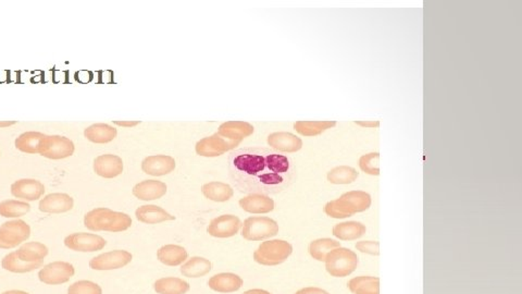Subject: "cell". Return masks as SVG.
Wrapping results in <instances>:
<instances>
[{
    "mask_svg": "<svg viewBox=\"0 0 522 294\" xmlns=\"http://www.w3.org/2000/svg\"><path fill=\"white\" fill-rule=\"evenodd\" d=\"M232 184L241 193H278L291 184L295 175L288 156L260 147L233 150L228 158Z\"/></svg>",
    "mask_w": 522,
    "mask_h": 294,
    "instance_id": "1",
    "label": "cell"
},
{
    "mask_svg": "<svg viewBox=\"0 0 522 294\" xmlns=\"http://www.w3.org/2000/svg\"><path fill=\"white\" fill-rule=\"evenodd\" d=\"M84 225L92 231L122 233L132 226L131 217L124 213L114 212L105 207L90 210L84 217Z\"/></svg>",
    "mask_w": 522,
    "mask_h": 294,
    "instance_id": "2",
    "label": "cell"
},
{
    "mask_svg": "<svg viewBox=\"0 0 522 294\" xmlns=\"http://www.w3.org/2000/svg\"><path fill=\"white\" fill-rule=\"evenodd\" d=\"M371 196L363 191H350L343 194L340 199H334L324 206L328 216L341 219L363 213L370 207Z\"/></svg>",
    "mask_w": 522,
    "mask_h": 294,
    "instance_id": "3",
    "label": "cell"
},
{
    "mask_svg": "<svg viewBox=\"0 0 522 294\" xmlns=\"http://www.w3.org/2000/svg\"><path fill=\"white\" fill-rule=\"evenodd\" d=\"M357 254L350 248H337L331 251L325 258V268L328 273L337 278L350 276L357 268Z\"/></svg>",
    "mask_w": 522,
    "mask_h": 294,
    "instance_id": "4",
    "label": "cell"
},
{
    "mask_svg": "<svg viewBox=\"0 0 522 294\" xmlns=\"http://www.w3.org/2000/svg\"><path fill=\"white\" fill-rule=\"evenodd\" d=\"M293 253V246L283 240L265 241L254 253V259L260 265L276 266L284 263Z\"/></svg>",
    "mask_w": 522,
    "mask_h": 294,
    "instance_id": "5",
    "label": "cell"
},
{
    "mask_svg": "<svg viewBox=\"0 0 522 294\" xmlns=\"http://www.w3.org/2000/svg\"><path fill=\"white\" fill-rule=\"evenodd\" d=\"M278 233V222L269 217H250L243 224L242 235L248 241L265 240Z\"/></svg>",
    "mask_w": 522,
    "mask_h": 294,
    "instance_id": "6",
    "label": "cell"
},
{
    "mask_svg": "<svg viewBox=\"0 0 522 294\" xmlns=\"http://www.w3.org/2000/svg\"><path fill=\"white\" fill-rule=\"evenodd\" d=\"M31 228L24 220L16 219L5 222L0 227V248H17L29 239Z\"/></svg>",
    "mask_w": 522,
    "mask_h": 294,
    "instance_id": "7",
    "label": "cell"
},
{
    "mask_svg": "<svg viewBox=\"0 0 522 294\" xmlns=\"http://www.w3.org/2000/svg\"><path fill=\"white\" fill-rule=\"evenodd\" d=\"M74 143L61 135H45L39 147V155L48 159H65L73 155Z\"/></svg>",
    "mask_w": 522,
    "mask_h": 294,
    "instance_id": "8",
    "label": "cell"
},
{
    "mask_svg": "<svg viewBox=\"0 0 522 294\" xmlns=\"http://www.w3.org/2000/svg\"><path fill=\"white\" fill-rule=\"evenodd\" d=\"M239 143L241 142H239V141H230V139H224L221 135L216 133L211 137L201 139L196 144L195 150L199 155L203 156V157H218V156L223 155L224 153L235 148L237 145H239Z\"/></svg>",
    "mask_w": 522,
    "mask_h": 294,
    "instance_id": "9",
    "label": "cell"
},
{
    "mask_svg": "<svg viewBox=\"0 0 522 294\" xmlns=\"http://www.w3.org/2000/svg\"><path fill=\"white\" fill-rule=\"evenodd\" d=\"M74 274L75 269L71 264L67 262H54L44 266L39 271V278L44 284L56 286L69 282Z\"/></svg>",
    "mask_w": 522,
    "mask_h": 294,
    "instance_id": "10",
    "label": "cell"
},
{
    "mask_svg": "<svg viewBox=\"0 0 522 294\" xmlns=\"http://www.w3.org/2000/svg\"><path fill=\"white\" fill-rule=\"evenodd\" d=\"M107 242L103 237L93 233H72L65 239V245L68 248L84 253L103 250Z\"/></svg>",
    "mask_w": 522,
    "mask_h": 294,
    "instance_id": "11",
    "label": "cell"
},
{
    "mask_svg": "<svg viewBox=\"0 0 522 294\" xmlns=\"http://www.w3.org/2000/svg\"><path fill=\"white\" fill-rule=\"evenodd\" d=\"M132 254L126 251H111L108 253L96 256L90 262V267L95 271H112L122 268L131 263Z\"/></svg>",
    "mask_w": 522,
    "mask_h": 294,
    "instance_id": "12",
    "label": "cell"
},
{
    "mask_svg": "<svg viewBox=\"0 0 522 294\" xmlns=\"http://www.w3.org/2000/svg\"><path fill=\"white\" fill-rule=\"evenodd\" d=\"M242 226L239 217L234 215H222L211 220L207 231L211 237H231L239 233Z\"/></svg>",
    "mask_w": 522,
    "mask_h": 294,
    "instance_id": "13",
    "label": "cell"
},
{
    "mask_svg": "<svg viewBox=\"0 0 522 294\" xmlns=\"http://www.w3.org/2000/svg\"><path fill=\"white\" fill-rule=\"evenodd\" d=\"M44 193V184L35 179H21L11 186V194L24 202L37 201Z\"/></svg>",
    "mask_w": 522,
    "mask_h": 294,
    "instance_id": "14",
    "label": "cell"
},
{
    "mask_svg": "<svg viewBox=\"0 0 522 294\" xmlns=\"http://www.w3.org/2000/svg\"><path fill=\"white\" fill-rule=\"evenodd\" d=\"M94 171L103 178H116L123 173V161L119 156L112 154L98 156L94 160Z\"/></svg>",
    "mask_w": 522,
    "mask_h": 294,
    "instance_id": "15",
    "label": "cell"
},
{
    "mask_svg": "<svg viewBox=\"0 0 522 294\" xmlns=\"http://www.w3.org/2000/svg\"><path fill=\"white\" fill-rule=\"evenodd\" d=\"M74 201L66 193H52L39 201V208L46 214H61L73 208Z\"/></svg>",
    "mask_w": 522,
    "mask_h": 294,
    "instance_id": "16",
    "label": "cell"
},
{
    "mask_svg": "<svg viewBox=\"0 0 522 294\" xmlns=\"http://www.w3.org/2000/svg\"><path fill=\"white\" fill-rule=\"evenodd\" d=\"M175 168V160L171 156L154 155L145 158L142 169L150 176L161 177L172 173Z\"/></svg>",
    "mask_w": 522,
    "mask_h": 294,
    "instance_id": "17",
    "label": "cell"
},
{
    "mask_svg": "<svg viewBox=\"0 0 522 294\" xmlns=\"http://www.w3.org/2000/svg\"><path fill=\"white\" fill-rule=\"evenodd\" d=\"M239 206L250 214H267L274 209V201L263 194H247L244 199H239Z\"/></svg>",
    "mask_w": 522,
    "mask_h": 294,
    "instance_id": "18",
    "label": "cell"
},
{
    "mask_svg": "<svg viewBox=\"0 0 522 294\" xmlns=\"http://www.w3.org/2000/svg\"><path fill=\"white\" fill-rule=\"evenodd\" d=\"M268 144L279 152L295 153L301 150L303 141L290 132H276L268 137Z\"/></svg>",
    "mask_w": 522,
    "mask_h": 294,
    "instance_id": "19",
    "label": "cell"
},
{
    "mask_svg": "<svg viewBox=\"0 0 522 294\" xmlns=\"http://www.w3.org/2000/svg\"><path fill=\"white\" fill-rule=\"evenodd\" d=\"M167 193V184L158 180H145L134 186L133 194L141 201H154Z\"/></svg>",
    "mask_w": 522,
    "mask_h": 294,
    "instance_id": "20",
    "label": "cell"
},
{
    "mask_svg": "<svg viewBox=\"0 0 522 294\" xmlns=\"http://www.w3.org/2000/svg\"><path fill=\"white\" fill-rule=\"evenodd\" d=\"M254 133L252 124L245 121H228L222 124L218 129V135L230 141L242 142L244 137Z\"/></svg>",
    "mask_w": 522,
    "mask_h": 294,
    "instance_id": "21",
    "label": "cell"
},
{
    "mask_svg": "<svg viewBox=\"0 0 522 294\" xmlns=\"http://www.w3.org/2000/svg\"><path fill=\"white\" fill-rule=\"evenodd\" d=\"M208 284L209 288L214 291L220 292V293H231L242 288L243 280L237 275L225 273V274L216 275L210 278Z\"/></svg>",
    "mask_w": 522,
    "mask_h": 294,
    "instance_id": "22",
    "label": "cell"
},
{
    "mask_svg": "<svg viewBox=\"0 0 522 294\" xmlns=\"http://www.w3.org/2000/svg\"><path fill=\"white\" fill-rule=\"evenodd\" d=\"M135 215L139 222L148 224V225H156L160 222L175 219L174 216L156 205H145V206L139 207Z\"/></svg>",
    "mask_w": 522,
    "mask_h": 294,
    "instance_id": "23",
    "label": "cell"
},
{
    "mask_svg": "<svg viewBox=\"0 0 522 294\" xmlns=\"http://www.w3.org/2000/svg\"><path fill=\"white\" fill-rule=\"evenodd\" d=\"M118 131L116 128L107 124H95L86 128L84 135L90 142L96 144H106L116 139Z\"/></svg>",
    "mask_w": 522,
    "mask_h": 294,
    "instance_id": "24",
    "label": "cell"
},
{
    "mask_svg": "<svg viewBox=\"0 0 522 294\" xmlns=\"http://www.w3.org/2000/svg\"><path fill=\"white\" fill-rule=\"evenodd\" d=\"M157 257L162 264L167 266H179L188 259V251L179 245H165L159 248Z\"/></svg>",
    "mask_w": 522,
    "mask_h": 294,
    "instance_id": "25",
    "label": "cell"
},
{
    "mask_svg": "<svg viewBox=\"0 0 522 294\" xmlns=\"http://www.w3.org/2000/svg\"><path fill=\"white\" fill-rule=\"evenodd\" d=\"M333 235L343 241L357 240L365 235V226L361 222H348L337 224L333 227Z\"/></svg>",
    "mask_w": 522,
    "mask_h": 294,
    "instance_id": "26",
    "label": "cell"
},
{
    "mask_svg": "<svg viewBox=\"0 0 522 294\" xmlns=\"http://www.w3.org/2000/svg\"><path fill=\"white\" fill-rule=\"evenodd\" d=\"M43 264H44V261L34 262V263L22 261L17 255V252H12V253L6 255L3 262H1L3 269L11 271V273H16V274H24V273H30V271L41 268Z\"/></svg>",
    "mask_w": 522,
    "mask_h": 294,
    "instance_id": "27",
    "label": "cell"
},
{
    "mask_svg": "<svg viewBox=\"0 0 522 294\" xmlns=\"http://www.w3.org/2000/svg\"><path fill=\"white\" fill-rule=\"evenodd\" d=\"M16 252L17 255L22 261L34 263V262L44 261V258L48 255V248L43 243L29 242L21 245Z\"/></svg>",
    "mask_w": 522,
    "mask_h": 294,
    "instance_id": "28",
    "label": "cell"
},
{
    "mask_svg": "<svg viewBox=\"0 0 522 294\" xmlns=\"http://www.w3.org/2000/svg\"><path fill=\"white\" fill-rule=\"evenodd\" d=\"M348 288L354 294H380V279L371 276L357 277L348 282Z\"/></svg>",
    "mask_w": 522,
    "mask_h": 294,
    "instance_id": "29",
    "label": "cell"
},
{
    "mask_svg": "<svg viewBox=\"0 0 522 294\" xmlns=\"http://www.w3.org/2000/svg\"><path fill=\"white\" fill-rule=\"evenodd\" d=\"M45 135L41 132H26L17 137L14 144H16L17 150L20 152L26 153V154H39V147Z\"/></svg>",
    "mask_w": 522,
    "mask_h": 294,
    "instance_id": "30",
    "label": "cell"
},
{
    "mask_svg": "<svg viewBox=\"0 0 522 294\" xmlns=\"http://www.w3.org/2000/svg\"><path fill=\"white\" fill-rule=\"evenodd\" d=\"M201 192L206 199L210 201L227 202L234 195V191L229 184H222V182H209L201 188Z\"/></svg>",
    "mask_w": 522,
    "mask_h": 294,
    "instance_id": "31",
    "label": "cell"
},
{
    "mask_svg": "<svg viewBox=\"0 0 522 294\" xmlns=\"http://www.w3.org/2000/svg\"><path fill=\"white\" fill-rule=\"evenodd\" d=\"M210 271V262L203 257H192L181 267L183 276L188 278H199L209 274Z\"/></svg>",
    "mask_w": 522,
    "mask_h": 294,
    "instance_id": "32",
    "label": "cell"
},
{
    "mask_svg": "<svg viewBox=\"0 0 522 294\" xmlns=\"http://www.w3.org/2000/svg\"><path fill=\"white\" fill-rule=\"evenodd\" d=\"M154 290L159 294H185L190 291V284L182 279L169 277L157 280Z\"/></svg>",
    "mask_w": 522,
    "mask_h": 294,
    "instance_id": "33",
    "label": "cell"
},
{
    "mask_svg": "<svg viewBox=\"0 0 522 294\" xmlns=\"http://www.w3.org/2000/svg\"><path fill=\"white\" fill-rule=\"evenodd\" d=\"M337 126V121L325 120V121H296L294 124V129L299 135L305 137H316L321 135L322 132L327 131Z\"/></svg>",
    "mask_w": 522,
    "mask_h": 294,
    "instance_id": "34",
    "label": "cell"
},
{
    "mask_svg": "<svg viewBox=\"0 0 522 294\" xmlns=\"http://www.w3.org/2000/svg\"><path fill=\"white\" fill-rule=\"evenodd\" d=\"M31 210V205L18 199H6L0 203V216L5 218H19Z\"/></svg>",
    "mask_w": 522,
    "mask_h": 294,
    "instance_id": "35",
    "label": "cell"
},
{
    "mask_svg": "<svg viewBox=\"0 0 522 294\" xmlns=\"http://www.w3.org/2000/svg\"><path fill=\"white\" fill-rule=\"evenodd\" d=\"M359 177L355 168L348 166H339L328 173V180L332 184H350Z\"/></svg>",
    "mask_w": 522,
    "mask_h": 294,
    "instance_id": "36",
    "label": "cell"
},
{
    "mask_svg": "<svg viewBox=\"0 0 522 294\" xmlns=\"http://www.w3.org/2000/svg\"><path fill=\"white\" fill-rule=\"evenodd\" d=\"M341 248V243L332 239H319L312 241L309 245V253L314 259L325 262L328 254L335 248Z\"/></svg>",
    "mask_w": 522,
    "mask_h": 294,
    "instance_id": "37",
    "label": "cell"
},
{
    "mask_svg": "<svg viewBox=\"0 0 522 294\" xmlns=\"http://www.w3.org/2000/svg\"><path fill=\"white\" fill-rule=\"evenodd\" d=\"M379 161H380L379 153H369L361 156L359 159V167L363 173H368L371 176H379L380 175Z\"/></svg>",
    "mask_w": 522,
    "mask_h": 294,
    "instance_id": "38",
    "label": "cell"
},
{
    "mask_svg": "<svg viewBox=\"0 0 522 294\" xmlns=\"http://www.w3.org/2000/svg\"><path fill=\"white\" fill-rule=\"evenodd\" d=\"M68 294H103V290L95 282L81 280L69 286Z\"/></svg>",
    "mask_w": 522,
    "mask_h": 294,
    "instance_id": "39",
    "label": "cell"
},
{
    "mask_svg": "<svg viewBox=\"0 0 522 294\" xmlns=\"http://www.w3.org/2000/svg\"><path fill=\"white\" fill-rule=\"evenodd\" d=\"M356 248L361 253L369 255H379L380 254V243L377 241H361L356 244Z\"/></svg>",
    "mask_w": 522,
    "mask_h": 294,
    "instance_id": "40",
    "label": "cell"
},
{
    "mask_svg": "<svg viewBox=\"0 0 522 294\" xmlns=\"http://www.w3.org/2000/svg\"><path fill=\"white\" fill-rule=\"evenodd\" d=\"M295 294H329L327 291H324V290L319 289V288H314V286H310V288H305V289L299 290V291L296 292Z\"/></svg>",
    "mask_w": 522,
    "mask_h": 294,
    "instance_id": "41",
    "label": "cell"
},
{
    "mask_svg": "<svg viewBox=\"0 0 522 294\" xmlns=\"http://www.w3.org/2000/svg\"><path fill=\"white\" fill-rule=\"evenodd\" d=\"M355 124L365 128H378L380 126V121H355Z\"/></svg>",
    "mask_w": 522,
    "mask_h": 294,
    "instance_id": "42",
    "label": "cell"
},
{
    "mask_svg": "<svg viewBox=\"0 0 522 294\" xmlns=\"http://www.w3.org/2000/svg\"><path fill=\"white\" fill-rule=\"evenodd\" d=\"M114 124L120 127L131 128L141 124V121H114Z\"/></svg>",
    "mask_w": 522,
    "mask_h": 294,
    "instance_id": "43",
    "label": "cell"
},
{
    "mask_svg": "<svg viewBox=\"0 0 522 294\" xmlns=\"http://www.w3.org/2000/svg\"><path fill=\"white\" fill-rule=\"evenodd\" d=\"M16 124L17 121H0V128H8Z\"/></svg>",
    "mask_w": 522,
    "mask_h": 294,
    "instance_id": "44",
    "label": "cell"
},
{
    "mask_svg": "<svg viewBox=\"0 0 522 294\" xmlns=\"http://www.w3.org/2000/svg\"><path fill=\"white\" fill-rule=\"evenodd\" d=\"M3 294H29L26 291H20V290H11V291L3 292Z\"/></svg>",
    "mask_w": 522,
    "mask_h": 294,
    "instance_id": "45",
    "label": "cell"
}]
</instances>
